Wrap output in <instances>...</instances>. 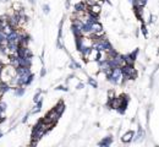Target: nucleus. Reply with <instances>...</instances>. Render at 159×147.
Returning <instances> with one entry per match:
<instances>
[{"instance_id":"obj_1","label":"nucleus","mask_w":159,"mask_h":147,"mask_svg":"<svg viewBox=\"0 0 159 147\" xmlns=\"http://www.w3.org/2000/svg\"><path fill=\"white\" fill-rule=\"evenodd\" d=\"M121 71H122L124 80H132L137 76L134 65H130V64H125L124 66H121Z\"/></svg>"},{"instance_id":"obj_2","label":"nucleus","mask_w":159,"mask_h":147,"mask_svg":"<svg viewBox=\"0 0 159 147\" xmlns=\"http://www.w3.org/2000/svg\"><path fill=\"white\" fill-rule=\"evenodd\" d=\"M109 81L112 82V83H114V85H120V83L122 82V80H124V77H122V71H121V67H114L113 70H112V74H110V76H109Z\"/></svg>"},{"instance_id":"obj_3","label":"nucleus","mask_w":159,"mask_h":147,"mask_svg":"<svg viewBox=\"0 0 159 147\" xmlns=\"http://www.w3.org/2000/svg\"><path fill=\"white\" fill-rule=\"evenodd\" d=\"M61 115L58 113V111L57 110H55L54 108L49 111V113H48V114H45V116H43L42 119H43V120L45 121V123H50V124H57L58 123V120H59V118H60Z\"/></svg>"},{"instance_id":"obj_4","label":"nucleus","mask_w":159,"mask_h":147,"mask_svg":"<svg viewBox=\"0 0 159 147\" xmlns=\"http://www.w3.org/2000/svg\"><path fill=\"white\" fill-rule=\"evenodd\" d=\"M87 3L86 1H78L76 3L73 9H75V12L76 13H83V12H87Z\"/></svg>"},{"instance_id":"obj_5","label":"nucleus","mask_w":159,"mask_h":147,"mask_svg":"<svg viewBox=\"0 0 159 147\" xmlns=\"http://www.w3.org/2000/svg\"><path fill=\"white\" fill-rule=\"evenodd\" d=\"M87 11L89 13H92V15L94 16H99V13L102 12V8H100V5L99 4H92V5H89L88 8H87Z\"/></svg>"},{"instance_id":"obj_6","label":"nucleus","mask_w":159,"mask_h":147,"mask_svg":"<svg viewBox=\"0 0 159 147\" xmlns=\"http://www.w3.org/2000/svg\"><path fill=\"white\" fill-rule=\"evenodd\" d=\"M18 36H20V31L18 30H13L11 32H9L6 34L5 42H17L18 40Z\"/></svg>"},{"instance_id":"obj_7","label":"nucleus","mask_w":159,"mask_h":147,"mask_svg":"<svg viewBox=\"0 0 159 147\" xmlns=\"http://www.w3.org/2000/svg\"><path fill=\"white\" fill-rule=\"evenodd\" d=\"M15 70H16L17 76H27V75H30L32 72L31 67H28V66H16Z\"/></svg>"},{"instance_id":"obj_8","label":"nucleus","mask_w":159,"mask_h":147,"mask_svg":"<svg viewBox=\"0 0 159 147\" xmlns=\"http://www.w3.org/2000/svg\"><path fill=\"white\" fill-rule=\"evenodd\" d=\"M136 54H137V50H136V52H132L131 54H126L125 57H124V60H125V64L134 65L135 59H136Z\"/></svg>"},{"instance_id":"obj_9","label":"nucleus","mask_w":159,"mask_h":147,"mask_svg":"<svg viewBox=\"0 0 159 147\" xmlns=\"http://www.w3.org/2000/svg\"><path fill=\"white\" fill-rule=\"evenodd\" d=\"M135 137V132L134 131H127L126 134H124L122 135V137H121V141L122 142H125V143H129V142H131L132 141V138Z\"/></svg>"},{"instance_id":"obj_10","label":"nucleus","mask_w":159,"mask_h":147,"mask_svg":"<svg viewBox=\"0 0 159 147\" xmlns=\"http://www.w3.org/2000/svg\"><path fill=\"white\" fill-rule=\"evenodd\" d=\"M26 92V88L25 86H17V87H13V93H15L16 97H22Z\"/></svg>"},{"instance_id":"obj_11","label":"nucleus","mask_w":159,"mask_h":147,"mask_svg":"<svg viewBox=\"0 0 159 147\" xmlns=\"http://www.w3.org/2000/svg\"><path fill=\"white\" fill-rule=\"evenodd\" d=\"M71 30H72V33H73L75 37H81V36H83V32H82V28H81V27L72 25V26H71Z\"/></svg>"},{"instance_id":"obj_12","label":"nucleus","mask_w":159,"mask_h":147,"mask_svg":"<svg viewBox=\"0 0 159 147\" xmlns=\"http://www.w3.org/2000/svg\"><path fill=\"white\" fill-rule=\"evenodd\" d=\"M144 135H146V132L143 131V129L140 126L138 128V132H137V135H136V138H135V142H141L142 140L144 138Z\"/></svg>"},{"instance_id":"obj_13","label":"nucleus","mask_w":159,"mask_h":147,"mask_svg":"<svg viewBox=\"0 0 159 147\" xmlns=\"http://www.w3.org/2000/svg\"><path fill=\"white\" fill-rule=\"evenodd\" d=\"M112 142H113V136H108V137H104L102 140V141L98 143L99 146H105V147H108V146H110L112 145Z\"/></svg>"},{"instance_id":"obj_14","label":"nucleus","mask_w":159,"mask_h":147,"mask_svg":"<svg viewBox=\"0 0 159 147\" xmlns=\"http://www.w3.org/2000/svg\"><path fill=\"white\" fill-rule=\"evenodd\" d=\"M54 109L57 110L58 113H59V114L61 115V114L64 113V110H65V104H64V102H63V101H60V102H59V103L57 104V106L54 107Z\"/></svg>"},{"instance_id":"obj_15","label":"nucleus","mask_w":159,"mask_h":147,"mask_svg":"<svg viewBox=\"0 0 159 147\" xmlns=\"http://www.w3.org/2000/svg\"><path fill=\"white\" fill-rule=\"evenodd\" d=\"M42 101L43 99H39L38 102H36V106H34V108L31 110V114H36V113H38V111H40V109H42Z\"/></svg>"},{"instance_id":"obj_16","label":"nucleus","mask_w":159,"mask_h":147,"mask_svg":"<svg viewBox=\"0 0 159 147\" xmlns=\"http://www.w3.org/2000/svg\"><path fill=\"white\" fill-rule=\"evenodd\" d=\"M13 10H15V11H20V10H22L23 9V6L21 5V4H20V3H13Z\"/></svg>"},{"instance_id":"obj_17","label":"nucleus","mask_w":159,"mask_h":147,"mask_svg":"<svg viewBox=\"0 0 159 147\" xmlns=\"http://www.w3.org/2000/svg\"><path fill=\"white\" fill-rule=\"evenodd\" d=\"M40 92H42V91L39 89L38 92H37L36 94H34V98H33V102H34V103H36V102H38L39 99H42V98H40Z\"/></svg>"},{"instance_id":"obj_18","label":"nucleus","mask_w":159,"mask_h":147,"mask_svg":"<svg viewBox=\"0 0 159 147\" xmlns=\"http://www.w3.org/2000/svg\"><path fill=\"white\" fill-rule=\"evenodd\" d=\"M5 38H6V34H5L3 31H0V44L4 43V42H5Z\"/></svg>"},{"instance_id":"obj_19","label":"nucleus","mask_w":159,"mask_h":147,"mask_svg":"<svg viewBox=\"0 0 159 147\" xmlns=\"http://www.w3.org/2000/svg\"><path fill=\"white\" fill-rule=\"evenodd\" d=\"M88 83L91 85L92 87H94V88H97V86H98V83H97V81H94L93 79H89L88 80Z\"/></svg>"},{"instance_id":"obj_20","label":"nucleus","mask_w":159,"mask_h":147,"mask_svg":"<svg viewBox=\"0 0 159 147\" xmlns=\"http://www.w3.org/2000/svg\"><path fill=\"white\" fill-rule=\"evenodd\" d=\"M43 12H44V13H49V12H50L49 5H43Z\"/></svg>"},{"instance_id":"obj_21","label":"nucleus","mask_w":159,"mask_h":147,"mask_svg":"<svg viewBox=\"0 0 159 147\" xmlns=\"http://www.w3.org/2000/svg\"><path fill=\"white\" fill-rule=\"evenodd\" d=\"M57 89H60V91H65V92H67V91H69V88H67L66 86H58V87H57Z\"/></svg>"},{"instance_id":"obj_22","label":"nucleus","mask_w":159,"mask_h":147,"mask_svg":"<svg viewBox=\"0 0 159 147\" xmlns=\"http://www.w3.org/2000/svg\"><path fill=\"white\" fill-rule=\"evenodd\" d=\"M108 97H109V99H113V98L115 97V96H114V91H109Z\"/></svg>"},{"instance_id":"obj_23","label":"nucleus","mask_w":159,"mask_h":147,"mask_svg":"<svg viewBox=\"0 0 159 147\" xmlns=\"http://www.w3.org/2000/svg\"><path fill=\"white\" fill-rule=\"evenodd\" d=\"M45 74H47V69H42V71H40V76H42V77H44V76H45Z\"/></svg>"},{"instance_id":"obj_24","label":"nucleus","mask_w":159,"mask_h":147,"mask_svg":"<svg viewBox=\"0 0 159 147\" xmlns=\"http://www.w3.org/2000/svg\"><path fill=\"white\" fill-rule=\"evenodd\" d=\"M142 32L144 36H147V28H146V26H142Z\"/></svg>"},{"instance_id":"obj_25","label":"nucleus","mask_w":159,"mask_h":147,"mask_svg":"<svg viewBox=\"0 0 159 147\" xmlns=\"http://www.w3.org/2000/svg\"><path fill=\"white\" fill-rule=\"evenodd\" d=\"M28 116H30V114L27 113V114L23 116V119H22V123H26V121H27V119H28Z\"/></svg>"},{"instance_id":"obj_26","label":"nucleus","mask_w":159,"mask_h":147,"mask_svg":"<svg viewBox=\"0 0 159 147\" xmlns=\"http://www.w3.org/2000/svg\"><path fill=\"white\" fill-rule=\"evenodd\" d=\"M65 6H66V9H69V8H70V0H66Z\"/></svg>"},{"instance_id":"obj_27","label":"nucleus","mask_w":159,"mask_h":147,"mask_svg":"<svg viewBox=\"0 0 159 147\" xmlns=\"http://www.w3.org/2000/svg\"><path fill=\"white\" fill-rule=\"evenodd\" d=\"M82 87H83V83H80V85H78L77 87H76V88H78V89H80V88H82Z\"/></svg>"},{"instance_id":"obj_28","label":"nucleus","mask_w":159,"mask_h":147,"mask_svg":"<svg viewBox=\"0 0 159 147\" xmlns=\"http://www.w3.org/2000/svg\"><path fill=\"white\" fill-rule=\"evenodd\" d=\"M30 3H31V4H32V5H33V4H34V3H36V0H30Z\"/></svg>"},{"instance_id":"obj_29","label":"nucleus","mask_w":159,"mask_h":147,"mask_svg":"<svg viewBox=\"0 0 159 147\" xmlns=\"http://www.w3.org/2000/svg\"><path fill=\"white\" fill-rule=\"evenodd\" d=\"M1 137H3V131L0 130V138H1Z\"/></svg>"},{"instance_id":"obj_30","label":"nucleus","mask_w":159,"mask_h":147,"mask_svg":"<svg viewBox=\"0 0 159 147\" xmlns=\"http://www.w3.org/2000/svg\"><path fill=\"white\" fill-rule=\"evenodd\" d=\"M1 70H3V65H0V75H1Z\"/></svg>"}]
</instances>
